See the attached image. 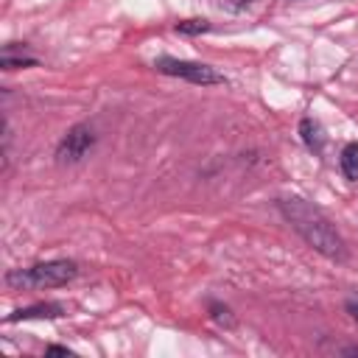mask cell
Instances as JSON below:
<instances>
[{
    "mask_svg": "<svg viewBox=\"0 0 358 358\" xmlns=\"http://www.w3.org/2000/svg\"><path fill=\"white\" fill-rule=\"evenodd\" d=\"M280 213L285 215V221H288L316 252H322V255L330 257V260H344V257H347V246H344L341 235H338L336 227L324 218V213L316 210L310 201L296 199V196L282 199V201H280Z\"/></svg>",
    "mask_w": 358,
    "mask_h": 358,
    "instance_id": "obj_1",
    "label": "cell"
},
{
    "mask_svg": "<svg viewBox=\"0 0 358 358\" xmlns=\"http://www.w3.org/2000/svg\"><path fill=\"white\" fill-rule=\"evenodd\" d=\"M76 274H78V266L73 260H48V263L8 271L6 282L11 288H56L70 282Z\"/></svg>",
    "mask_w": 358,
    "mask_h": 358,
    "instance_id": "obj_2",
    "label": "cell"
},
{
    "mask_svg": "<svg viewBox=\"0 0 358 358\" xmlns=\"http://www.w3.org/2000/svg\"><path fill=\"white\" fill-rule=\"evenodd\" d=\"M154 67L165 76H179L185 81H193V84H221L224 76L215 73L213 67L207 64H199V62H182V59H171V56H162L154 62Z\"/></svg>",
    "mask_w": 358,
    "mask_h": 358,
    "instance_id": "obj_3",
    "label": "cell"
},
{
    "mask_svg": "<svg viewBox=\"0 0 358 358\" xmlns=\"http://www.w3.org/2000/svg\"><path fill=\"white\" fill-rule=\"evenodd\" d=\"M92 145H95V131L87 123H78L62 137V143L56 148V159L59 162H78L90 154Z\"/></svg>",
    "mask_w": 358,
    "mask_h": 358,
    "instance_id": "obj_4",
    "label": "cell"
},
{
    "mask_svg": "<svg viewBox=\"0 0 358 358\" xmlns=\"http://www.w3.org/2000/svg\"><path fill=\"white\" fill-rule=\"evenodd\" d=\"M62 305H53V302H48V305H31V308H20V310H14L11 316H8V322H17V319H56V316H62Z\"/></svg>",
    "mask_w": 358,
    "mask_h": 358,
    "instance_id": "obj_5",
    "label": "cell"
},
{
    "mask_svg": "<svg viewBox=\"0 0 358 358\" xmlns=\"http://www.w3.org/2000/svg\"><path fill=\"white\" fill-rule=\"evenodd\" d=\"M299 134H302V140H305V145H308L310 151H322V145H324V131H322V126H319L313 117H305V120L299 123Z\"/></svg>",
    "mask_w": 358,
    "mask_h": 358,
    "instance_id": "obj_6",
    "label": "cell"
},
{
    "mask_svg": "<svg viewBox=\"0 0 358 358\" xmlns=\"http://www.w3.org/2000/svg\"><path fill=\"white\" fill-rule=\"evenodd\" d=\"M341 171H344V176L347 179H358V143H350V145H344V151H341Z\"/></svg>",
    "mask_w": 358,
    "mask_h": 358,
    "instance_id": "obj_7",
    "label": "cell"
},
{
    "mask_svg": "<svg viewBox=\"0 0 358 358\" xmlns=\"http://www.w3.org/2000/svg\"><path fill=\"white\" fill-rule=\"evenodd\" d=\"M176 31L179 34H204V31H210V22L207 20H185L176 25Z\"/></svg>",
    "mask_w": 358,
    "mask_h": 358,
    "instance_id": "obj_8",
    "label": "cell"
},
{
    "mask_svg": "<svg viewBox=\"0 0 358 358\" xmlns=\"http://www.w3.org/2000/svg\"><path fill=\"white\" fill-rule=\"evenodd\" d=\"M213 316H215L218 322H227V324H232V319H229V308H221V305H213Z\"/></svg>",
    "mask_w": 358,
    "mask_h": 358,
    "instance_id": "obj_9",
    "label": "cell"
},
{
    "mask_svg": "<svg viewBox=\"0 0 358 358\" xmlns=\"http://www.w3.org/2000/svg\"><path fill=\"white\" fill-rule=\"evenodd\" d=\"M252 0H221V6L224 8H229V11H241V8H246Z\"/></svg>",
    "mask_w": 358,
    "mask_h": 358,
    "instance_id": "obj_10",
    "label": "cell"
},
{
    "mask_svg": "<svg viewBox=\"0 0 358 358\" xmlns=\"http://www.w3.org/2000/svg\"><path fill=\"white\" fill-rule=\"evenodd\" d=\"M347 313L358 322V296H350V299H347Z\"/></svg>",
    "mask_w": 358,
    "mask_h": 358,
    "instance_id": "obj_11",
    "label": "cell"
},
{
    "mask_svg": "<svg viewBox=\"0 0 358 358\" xmlns=\"http://www.w3.org/2000/svg\"><path fill=\"white\" fill-rule=\"evenodd\" d=\"M48 352H53V355H70V350H64V347H48Z\"/></svg>",
    "mask_w": 358,
    "mask_h": 358,
    "instance_id": "obj_12",
    "label": "cell"
}]
</instances>
